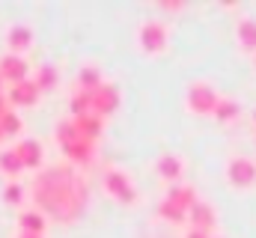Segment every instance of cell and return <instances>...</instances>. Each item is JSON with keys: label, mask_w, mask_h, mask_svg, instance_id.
<instances>
[{"label": "cell", "mask_w": 256, "mask_h": 238, "mask_svg": "<svg viewBox=\"0 0 256 238\" xmlns=\"http://www.w3.org/2000/svg\"><path fill=\"white\" fill-rule=\"evenodd\" d=\"M214 232H202V230H191L188 226V232H185V238H212Z\"/></svg>", "instance_id": "obj_26"}, {"label": "cell", "mask_w": 256, "mask_h": 238, "mask_svg": "<svg viewBox=\"0 0 256 238\" xmlns=\"http://www.w3.org/2000/svg\"><path fill=\"white\" fill-rule=\"evenodd\" d=\"M54 143L63 149V155L72 164H86V161H92V158H96V146H98V143L86 140V137L74 128V122L68 116L60 119V122L54 125Z\"/></svg>", "instance_id": "obj_2"}, {"label": "cell", "mask_w": 256, "mask_h": 238, "mask_svg": "<svg viewBox=\"0 0 256 238\" xmlns=\"http://www.w3.org/2000/svg\"><path fill=\"white\" fill-rule=\"evenodd\" d=\"M90 98H92V114L102 116V119H108V116H114V114L120 110V104H122V90H120L116 84L104 80L98 90L90 92Z\"/></svg>", "instance_id": "obj_7"}, {"label": "cell", "mask_w": 256, "mask_h": 238, "mask_svg": "<svg viewBox=\"0 0 256 238\" xmlns=\"http://www.w3.org/2000/svg\"><path fill=\"white\" fill-rule=\"evenodd\" d=\"M39 98H42V92H39V86L33 84V78H27V80H21V84L6 86V102H9V108H12V110L33 108V104H39Z\"/></svg>", "instance_id": "obj_9"}, {"label": "cell", "mask_w": 256, "mask_h": 238, "mask_svg": "<svg viewBox=\"0 0 256 238\" xmlns=\"http://www.w3.org/2000/svg\"><path fill=\"white\" fill-rule=\"evenodd\" d=\"M134 45H137V51H143V54H149V57L164 54L167 45H170V27H167L161 18H146V21H140L137 30H134Z\"/></svg>", "instance_id": "obj_3"}, {"label": "cell", "mask_w": 256, "mask_h": 238, "mask_svg": "<svg viewBox=\"0 0 256 238\" xmlns=\"http://www.w3.org/2000/svg\"><path fill=\"white\" fill-rule=\"evenodd\" d=\"M33 42H36V30H33L30 24H24V21L6 24V30H3V45H6L9 54H27V51L33 48Z\"/></svg>", "instance_id": "obj_8"}, {"label": "cell", "mask_w": 256, "mask_h": 238, "mask_svg": "<svg viewBox=\"0 0 256 238\" xmlns=\"http://www.w3.org/2000/svg\"><path fill=\"white\" fill-rule=\"evenodd\" d=\"M33 196H36V202L42 206V212L48 214V220L51 218H78L80 212H84V206H86V184H84V178L78 176L72 167H51L48 173L42 178H36V184H33Z\"/></svg>", "instance_id": "obj_1"}, {"label": "cell", "mask_w": 256, "mask_h": 238, "mask_svg": "<svg viewBox=\"0 0 256 238\" xmlns=\"http://www.w3.org/2000/svg\"><path fill=\"white\" fill-rule=\"evenodd\" d=\"M0 92H6V80L3 78H0Z\"/></svg>", "instance_id": "obj_29"}, {"label": "cell", "mask_w": 256, "mask_h": 238, "mask_svg": "<svg viewBox=\"0 0 256 238\" xmlns=\"http://www.w3.org/2000/svg\"><path fill=\"white\" fill-rule=\"evenodd\" d=\"M102 190H104L110 200L122 202V206H131V202L137 200V184H134L131 173L122 170V167H108V170L102 173Z\"/></svg>", "instance_id": "obj_5"}, {"label": "cell", "mask_w": 256, "mask_h": 238, "mask_svg": "<svg viewBox=\"0 0 256 238\" xmlns=\"http://www.w3.org/2000/svg\"><path fill=\"white\" fill-rule=\"evenodd\" d=\"M0 173L6 176V182H18L21 173H24V164H21V158L15 155L12 146H0Z\"/></svg>", "instance_id": "obj_20"}, {"label": "cell", "mask_w": 256, "mask_h": 238, "mask_svg": "<svg viewBox=\"0 0 256 238\" xmlns=\"http://www.w3.org/2000/svg\"><path fill=\"white\" fill-rule=\"evenodd\" d=\"M250 119H254V125H256V110H254V114H250Z\"/></svg>", "instance_id": "obj_30"}, {"label": "cell", "mask_w": 256, "mask_h": 238, "mask_svg": "<svg viewBox=\"0 0 256 238\" xmlns=\"http://www.w3.org/2000/svg\"><path fill=\"white\" fill-rule=\"evenodd\" d=\"M212 116L218 119V122H224V125H230V122H236V119L242 116V104L232 96H220V102H218V108H214Z\"/></svg>", "instance_id": "obj_21"}, {"label": "cell", "mask_w": 256, "mask_h": 238, "mask_svg": "<svg viewBox=\"0 0 256 238\" xmlns=\"http://www.w3.org/2000/svg\"><path fill=\"white\" fill-rule=\"evenodd\" d=\"M188 226L191 230H202V232H214L218 226V212L208 200H196L188 212Z\"/></svg>", "instance_id": "obj_11"}, {"label": "cell", "mask_w": 256, "mask_h": 238, "mask_svg": "<svg viewBox=\"0 0 256 238\" xmlns=\"http://www.w3.org/2000/svg\"><path fill=\"white\" fill-rule=\"evenodd\" d=\"M158 214H161L167 224H176V226H179V224H188V212H182V208L173 206L170 200H161V202H158Z\"/></svg>", "instance_id": "obj_24"}, {"label": "cell", "mask_w": 256, "mask_h": 238, "mask_svg": "<svg viewBox=\"0 0 256 238\" xmlns=\"http://www.w3.org/2000/svg\"><path fill=\"white\" fill-rule=\"evenodd\" d=\"M74 122V128L86 137V140H92V143H98L102 140V134H104V122L108 119L96 116V114H84V116H68Z\"/></svg>", "instance_id": "obj_18"}, {"label": "cell", "mask_w": 256, "mask_h": 238, "mask_svg": "<svg viewBox=\"0 0 256 238\" xmlns=\"http://www.w3.org/2000/svg\"><path fill=\"white\" fill-rule=\"evenodd\" d=\"M220 102V92L212 80H191L185 86V108L194 116H212Z\"/></svg>", "instance_id": "obj_4"}, {"label": "cell", "mask_w": 256, "mask_h": 238, "mask_svg": "<svg viewBox=\"0 0 256 238\" xmlns=\"http://www.w3.org/2000/svg\"><path fill=\"white\" fill-rule=\"evenodd\" d=\"M30 78H33V84L39 86V92H51V90L60 86V68H57L54 62H42Z\"/></svg>", "instance_id": "obj_19"}, {"label": "cell", "mask_w": 256, "mask_h": 238, "mask_svg": "<svg viewBox=\"0 0 256 238\" xmlns=\"http://www.w3.org/2000/svg\"><path fill=\"white\" fill-rule=\"evenodd\" d=\"M254 62H256V57H254Z\"/></svg>", "instance_id": "obj_33"}, {"label": "cell", "mask_w": 256, "mask_h": 238, "mask_svg": "<svg viewBox=\"0 0 256 238\" xmlns=\"http://www.w3.org/2000/svg\"><path fill=\"white\" fill-rule=\"evenodd\" d=\"M236 42H238L242 51H248V54L256 57V18L244 15V18L236 21Z\"/></svg>", "instance_id": "obj_17"}, {"label": "cell", "mask_w": 256, "mask_h": 238, "mask_svg": "<svg viewBox=\"0 0 256 238\" xmlns=\"http://www.w3.org/2000/svg\"><path fill=\"white\" fill-rule=\"evenodd\" d=\"M84 114H92V98H90V92L74 90L68 96V116H84Z\"/></svg>", "instance_id": "obj_23"}, {"label": "cell", "mask_w": 256, "mask_h": 238, "mask_svg": "<svg viewBox=\"0 0 256 238\" xmlns=\"http://www.w3.org/2000/svg\"><path fill=\"white\" fill-rule=\"evenodd\" d=\"M164 200H170V202H173V206H179L182 212H191V206L200 200V196H196V188H194V184L176 182V184H170V188H167Z\"/></svg>", "instance_id": "obj_16"}, {"label": "cell", "mask_w": 256, "mask_h": 238, "mask_svg": "<svg viewBox=\"0 0 256 238\" xmlns=\"http://www.w3.org/2000/svg\"><path fill=\"white\" fill-rule=\"evenodd\" d=\"M104 84V72L96 66V62H84L74 74V90H84V92H92Z\"/></svg>", "instance_id": "obj_15"}, {"label": "cell", "mask_w": 256, "mask_h": 238, "mask_svg": "<svg viewBox=\"0 0 256 238\" xmlns=\"http://www.w3.org/2000/svg\"><path fill=\"white\" fill-rule=\"evenodd\" d=\"M9 110V102H6V92H0V116Z\"/></svg>", "instance_id": "obj_27"}, {"label": "cell", "mask_w": 256, "mask_h": 238, "mask_svg": "<svg viewBox=\"0 0 256 238\" xmlns=\"http://www.w3.org/2000/svg\"><path fill=\"white\" fill-rule=\"evenodd\" d=\"M0 131H3L6 140H21V131H24V119H21V114L9 108V110L0 116Z\"/></svg>", "instance_id": "obj_22"}, {"label": "cell", "mask_w": 256, "mask_h": 238, "mask_svg": "<svg viewBox=\"0 0 256 238\" xmlns=\"http://www.w3.org/2000/svg\"><path fill=\"white\" fill-rule=\"evenodd\" d=\"M12 149H15V155L21 158L24 170H39L42 161H45V149H42V143H39L36 137H21Z\"/></svg>", "instance_id": "obj_12"}, {"label": "cell", "mask_w": 256, "mask_h": 238, "mask_svg": "<svg viewBox=\"0 0 256 238\" xmlns=\"http://www.w3.org/2000/svg\"><path fill=\"white\" fill-rule=\"evenodd\" d=\"M0 78L6 80V86L27 80V78H30V62H27V57H24V54H9V51H3V54H0Z\"/></svg>", "instance_id": "obj_10"}, {"label": "cell", "mask_w": 256, "mask_h": 238, "mask_svg": "<svg viewBox=\"0 0 256 238\" xmlns=\"http://www.w3.org/2000/svg\"><path fill=\"white\" fill-rule=\"evenodd\" d=\"M48 224L51 220L42 208H21L18 214V232H27V236H45Z\"/></svg>", "instance_id": "obj_14"}, {"label": "cell", "mask_w": 256, "mask_h": 238, "mask_svg": "<svg viewBox=\"0 0 256 238\" xmlns=\"http://www.w3.org/2000/svg\"><path fill=\"white\" fill-rule=\"evenodd\" d=\"M15 238H45V236H27V232H18Z\"/></svg>", "instance_id": "obj_28"}, {"label": "cell", "mask_w": 256, "mask_h": 238, "mask_svg": "<svg viewBox=\"0 0 256 238\" xmlns=\"http://www.w3.org/2000/svg\"><path fill=\"white\" fill-rule=\"evenodd\" d=\"M224 178L236 190H250L256 188V161L250 155H230L224 164Z\"/></svg>", "instance_id": "obj_6"}, {"label": "cell", "mask_w": 256, "mask_h": 238, "mask_svg": "<svg viewBox=\"0 0 256 238\" xmlns=\"http://www.w3.org/2000/svg\"><path fill=\"white\" fill-rule=\"evenodd\" d=\"M212 238H224V236H212Z\"/></svg>", "instance_id": "obj_32"}, {"label": "cell", "mask_w": 256, "mask_h": 238, "mask_svg": "<svg viewBox=\"0 0 256 238\" xmlns=\"http://www.w3.org/2000/svg\"><path fill=\"white\" fill-rule=\"evenodd\" d=\"M24 196H27V188H24L21 182H6V184H3V202H6V206H21Z\"/></svg>", "instance_id": "obj_25"}, {"label": "cell", "mask_w": 256, "mask_h": 238, "mask_svg": "<svg viewBox=\"0 0 256 238\" xmlns=\"http://www.w3.org/2000/svg\"><path fill=\"white\" fill-rule=\"evenodd\" d=\"M155 173L164 178V182H170V184H176L182 173H185V158L179 155V152H161L158 158H155Z\"/></svg>", "instance_id": "obj_13"}, {"label": "cell", "mask_w": 256, "mask_h": 238, "mask_svg": "<svg viewBox=\"0 0 256 238\" xmlns=\"http://www.w3.org/2000/svg\"><path fill=\"white\" fill-rule=\"evenodd\" d=\"M3 140H6V137H3V131H0V143H3Z\"/></svg>", "instance_id": "obj_31"}]
</instances>
